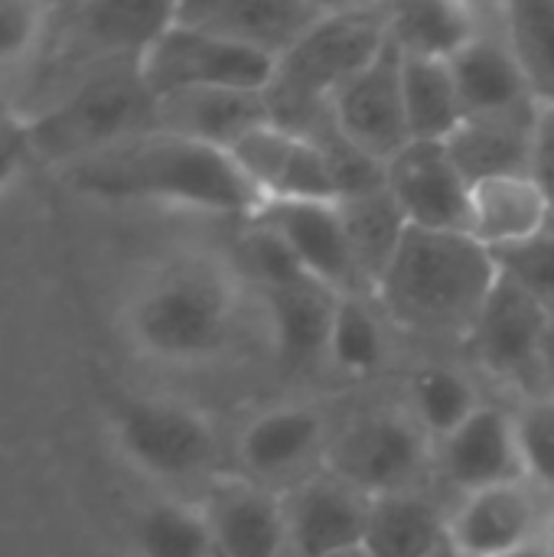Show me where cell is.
Returning <instances> with one entry per match:
<instances>
[{
  "label": "cell",
  "instance_id": "39",
  "mask_svg": "<svg viewBox=\"0 0 554 557\" xmlns=\"http://www.w3.org/2000/svg\"><path fill=\"white\" fill-rule=\"evenodd\" d=\"M542 548L554 557V506L545 512V532H542Z\"/></svg>",
  "mask_w": 554,
  "mask_h": 557
},
{
  "label": "cell",
  "instance_id": "28",
  "mask_svg": "<svg viewBox=\"0 0 554 557\" xmlns=\"http://www.w3.org/2000/svg\"><path fill=\"white\" fill-rule=\"evenodd\" d=\"M402 91H405L411 140L444 144L467 121V111L460 104V95L451 75V62L402 55Z\"/></svg>",
  "mask_w": 554,
  "mask_h": 557
},
{
  "label": "cell",
  "instance_id": "36",
  "mask_svg": "<svg viewBox=\"0 0 554 557\" xmlns=\"http://www.w3.org/2000/svg\"><path fill=\"white\" fill-rule=\"evenodd\" d=\"M529 176L539 183L554 212V104H539L532 127V160Z\"/></svg>",
  "mask_w": 554,
  "mask_h": 557
},
{
  "label": "cell",
  "instance_id": "1",
  "mask_svg": "<svg viewBox=\"0 0 554 557\" xmlns=\"http://www.w3.org/2000/svg\"><path fill=\"white\" fill-rule=\"evenodd\" d=\"M59 180L95 202H140L242 219H255L264 206L225 150L157 127L62 166Z\"/></svg>",
  "mask_w": 554,
  "mask_h": 557
},
{
  "label": "cell",
  "instance_id": "19",
  "mask_svg": "<svg viewBox=\"0 0 554 557\" xmlns=\"http://www.w3.org/2000/svg\"><path fill=\"white\" fill-rule=\"evenodd\" d=\"M441 463L447 480L460 486L464 496L526 480L513 414L483 405L470 421L441 441Z\"/></svg>",
  "mask_w": 554,
  "mask_h": 557
},
{
  "label": "cell",
  "instance_id": "41",
  "mask_svg": "<svg viewBox=\"0 0 554 557\" xmlns=\"http://www.w3.org/2000/svg\"><path fill=\"white\" fill-rule=\"evenodd\" d=\"M438 557H460V555H454V552H451V545H447V548H444Z\"/></svg>",
  "mask_w": 554,
  "mask_h": 557
},
{
  "label": "cell",
  "instance_id": "29",
  "mask_svg": "<svg viewBox=\"0 0 554 557\" xmlns=\"http://www.w3.org/2000/svg\"><path fill=\"white\" fill-rule=\"evenodd\" d=\"M503 36L513 46L532 98L554 104V0H522L500 7Z\"/></svg>",
  "mask_w": 554,
  "mask_h": 557
},
{
  "label": "cell",
  "instance_id": "12",
  "mask_svg": "<svg viewBox=\"0 0 554 557\" xmlns=\"http://www.w3.org/2000/svg\"><path fill=\"white\" fill-rule=\"evenodd\" d=\"M255 222L268 225L297 258L304 274L336 297H372L362 281L336 202H264Z\"/></svg>",
  "mask_w": 554,
  "mask_h": 557
},
{
  "label": "cell",
  "instance_id": "30",
  "mask_svg": "<svg viewBox=\"0 0 554 557\" xmlns=\"http://www.w3.org/2000/svg\"><path fill=\"white\" fill-rule=\"evenodd\" d=\"M134 548L140 557H216L202 506L173 499L153 503L134 519Z\"/></svg>",
  "mask_w": 554,
  "mask_h": 557
},
{
  "label": "cell",
  "instance_id": "13",
  "mask_svg": "<svg viewBox=\"0 0 554 557\" xmlns=\"http://www.w3.org/2000/svg\"><path fill=\"white\" fill-rule=\"evenodd\" d=\"M327 3L310 0H186L176 3V23L222 36L268 59L287 55L323 16Z\"/></svg>",
  "mask_w": 554,
  "mask_h": 557
},
{
  "label": "cell",
  "instance_id": "32",
  "mask_svg": "<svg viewBox=\"0 0 554 557\" xmlns=\"http://www.w3.org/2000/svg\"><path fill=\"white\" fill-rule=\"evenodd\" d=\"M327 359L353 379H369L385 366V333L366 304V297H340L333 326H330V343H327Z\"/></svg>",
  "mask_w": 554,
  "mask_h": 557
},
{
  "label": "cell",
  "instance_id": "34",
  "mask_svg": "<svg viewBox=\"0 0 554 557\" xmlns=\"http://www.w3.org/2000/svg\"><path fill=\"white\" fill-rule=\"evenodd\" d=\"M522 476L554 493V398H532L513 414Z\"/></svg>",
  "mask_w": 554,
  "mask_h": 557
},
{
  "label": "cell",
  "instance_id": "31",
  "mask_svg": "<svg viewBox=\"0 0 554 557\" xmlns=\"http://www.w3.org/2000/svg\"><path fill=\"white\" fill-rule=\"evenodd\" d=\"M477 388L470 379L447 366H424L411 379V418L428 437H451L464 421L480 411Z\"/></svg>",
  "mask_w": 554,
  "mask_h": 557
},
{
  "label": "cell",
  "instance_id": "40",
  "mask_svg": "<svg viewBox=\"0 0 554 557\" xmlns=\"http://www.w3.org/2000/svg\"><path fill=\"white\" fill-rule=\"evenodd\" d=\"M506 557H549V552L542 545H532V548H522V552H513V555Z\"/></svg>",
  "mask_w": 554,
  "mask_h": 557
},
{
  "label": "cell",
  "instance_id": "6",
  "mask_svg": "<svg viewBox=\"0 0 554 557\" xmlns=\"http://www.w3.org/2000/svg\"><path fill=\"white\" fill-rule=\"evenodd\" d=\"M114 444L140 473L183 483L212 470L219 441L206 414L170 398H127L114 411Z\"/></svg>",
  "mask_w": 554,
  "mask_h": 557
},
{
  "label": "cell",
  "instance_id": "4",
  "mask_svg": "<svg viewBox=\"0 0 554 557\" xmlns=\"http://www.w3.org/2000/svg\"><path fill=\"white\" fill-rule=\"evenodd\" d=\"M500 264L464 232L408 228L372 297L415 330H467L487 304Z\"/></svg>",
  "mask_w": 554,
  "mask_h": 557
},
{
  "label": "cell",
  "instance_id": "37",
  "mask_svg": "<svg viewBox=\"0 0 554 557\" xmlns=\"http://www.w3.org/2000/svg\"><path fill=\"white\" fill-rule=\"evenodd\" d=\"M26 160H29V150L23 144V134H20V124L16 121H0V196L10 193L23 170H26Z\"/></svg>",
  "mask_w": 554,
  "mask_h": 557
},
{
  "label": "cell",
  "instance_id": "21",
  "mask_svg": "<svg viewBox=\"0 0 554 557\" xmlns=\"http://www.w3.org/2000/svg\"><path fill=\"white\" fill-rule=\"evenodd\" d=\"M552 206L532 176H493L470 186L467 235L487 251L516 248L552 228Z\"/></svg>",
  "mask_w": 554,
  "mask_h": 557
},
{
  "label": "cell",
  "instance_id": "5",
  "mask_svg": "<svg viewBox=\"0 0 554 557\" xmlns=\"http://www.w3.org/2000/svg\"><path fill=\"white\" fill-rule=\"evenodd\" d=\"M389 46V7L349 3L330 13L274 65L268 98L278 124L294 127L362 69H369Z\"/></svg>",
  "mask_w": 554,
  "mask_h": 557
},
{
  "label": "cell",
  "instance_id": "15",
  "mask_svg": "<svg viewBox=\"0 0 554 557\" xmlns=\"http://www.w3.org/2000/svg\"><path fill=\"white\" fill-rule=\"evenodd\" d=\"M545 516L526 480L467 493L447 519V545L460 557H506L542 545Z\"/></svg>",
  "mask_w": 554,
  "mask_h": 557
},
{
  "label": "cell",
  "instance_id": "27",
  "mask_svg": "<svg viewBox=\"0 0 554 557\" xmlns=\"http://www.w3.org/2000/svg\"><path fill=\"white\" fill-rule=\"evenodd\" d=\"M353 261L362 274V281L369 284V290L376 294L382 274L389 271V264L395 261L405 235H408V219L398 209L395 196L382 186L356 193V196H343L336 202Z\"/></svg>",
  "mask_w": 554,
  "mask_h": 557
},
{
  "label": "cell",
  "instance_id": "22",
  "mask_svg": "<svg viewBox=\"0 0 554 557\" xmlns=\"http://www.w3.org/2000/svg\"><path fill=\"white\" fill-rule=\"evenodd\" d=\"M535 111L522 114H490V117H467L447 140V153L467 183L493 180V176H529L532 160V127Z\"/></svg>",
  "mask_w": 554,
  "mask_h": 557
},
{
  "label": "cell",
  "instance_id": "9",
  "mask_svg": "<svg viewBox=\"0 0 554 557\" xmlns=\"http://www.w3.org/2000/svg\"><path fill=\"white\" fill-rule=\"evenodd\" d=\"M176 3L157 0H88L72 7H56L52 36L56 52L78 59L82 72L118 62L140 59L173 23Z\"/></svg>",
  "mask_w": 554,
  "mask_h": 557
},
{
  "label": "cell",
  "instance_id": "11",
  "mask_svg": "<svg viewBox=\"0 0 554 557\" xmlns=\"http://www.w3.org/2000/svg\"><path fill=\"white\" fill-rule=\"evenodd\" d=\"M385 189L411 228L464 232L470 225V183L438 140H411L385 163Z\"/></svg>",
  "mask_w": 554,
  "mask_h": 557
},
{
  "label": "cell",
  "instance_id": "2",
  "mask_svg": "<svg viewBox=\"0 0 554 557\" xmlns=\"http://www.w3.org/2000/svg\"><path fill=\"white\" fill-rule=\"evenodd\" d=\"M242 277L209 251H180L150 268L124 304L131 346L167 366H199L216 359L235 330Z\"/></svg>",
  "mask_w": 554,
  "mask_h": 557
},
{
  "label": "cell",
  "instance_id": "33",
  "mask_svg": "<svg viewBox=\"0 0 554 557\" xmlns=\"http://www.w3.org/2000/svg\"><path fill=\"white\" fill-rule=\"evenodd\" d=\"M56 3L0 0V78L26 72L49 46Z\"/></svg>",
  "mask_w": 554,
  "mask_h": 557
},
{
  "label": "cell",
  "instance_id": "24",
  "mask_svg": "<svg viewBox=\"0 0 554 557\" xmlns=\"http://www.w3.org/2000/svg\"><path fill=\"white\" fill-rule=\"evenodd\" d=\"M327 441L323 414L307 405L261 411L238 437L242 463L258 476H281L304 467Z\"/></svg>",
  "mask_w": 554,
  "mask_h": 557
},
{
  "label": "cell",
  "instance_id": "23",
  "mask_svg": "<svg viewBox=\"0 0 554 557\" xmlns=\"http://www.w3.org/2000/svg\"><path fill=\"white\" fill-rule=\"evenodd\" d=\"M447 548V519L441 509L408 490L369 499L362 557H438Z\"/></svg>",
  "mask_w": 554,
  "mask_h": 557
},
{
  "label": "cell",
  "instance_id": "20",
  "mask_svg": "<svg viewBox=\"0 0 554 557\" xmlns=\"http://www.w3.org/2000/svg\"><path fill=\"white\" fill-rule=\"evenodd\" d=\"M451 75L467 117L522 114L539 108L506 36L480 33L464 52L451 59Z\"/></svg>",
  "mask_w": 554,
  "mask_h": 557
},
{
  "label": "cell",
  "instance_id": "25",
  "mask_svg": "<svg viewBox=\"0 0 554 557\" xmlns=\"http://www.w3.org/2000/svg\"><path fill=\"white\" fill-rule=\"evenodd\" d=\"M336 300L340 297L320 287L317 281H297L264 290L274 346L284 362L307 366L313 359H327Z\"/></svg>",
  "mask_w": 554,
  "mask_h": 557
},
{
  "label": "cell",
  "instance_id": "3",
  "mask_svg": "<svg viewBox=\"0 0 554 557\" xmlns=\"http://www.w3.org/2000/svg\"><path fill=\"white\" fill-rule=\"evenodd\" d=\"M20 124L29 157L72 166L127 137L157 127V98L140 75V59L101 62L82 75L46 108Z\"/></svg>",
  "mask_w": 554,
  "mask_h": 557
},
{
  "label": "cell",
  "instance_id": "16",
  "mask_svg": "<svg viewBox=\"0 0 554 557\" xmlns=\"http://www.w3.org/2000/svg\"><path fill=\"white\" fill-rule=\"evenodd\" d=\"M287 509L291 548L300 557H356L362 552L369 496L327 473L307 480Z\"/></svg>",
  "mask_w": 554,
  "mask_h": 557
},
{
  "label": "cell",
  "instance_id": "26",
  "mask_svg": "<svg viewBox=\"0 0 554 557\" xmlns=\"http://www.w3.org/2000/svg\"><path fill=\"white\" fill-rule=\"evenodd\" d=\"M483 33L480 16L467 3L428 0L389 7V42L405 59L451 62Z\"/></svg>",
  "mask_w": 554,
  "mask_h": 557
},
{
  "label": "cell",
  "instance_id": "8",
  "mask_svg": "<svg viewBox=\"0 0 554 557\" xmlns=\"http://www.w3.org/2000/svg\"><path fill=\"white\" fill-rule=\"evenodd\" d=\"M431 437L415 418L395 411H372L349 424L333 444V476L346 480L369 499L415 490L418 476L431 460Z\"/></svg>",
  "mask_w": 554,
  "mask_h": 557
},
{
  "label": "cell",
  "instance_id": "38",
  "mask_svg": "<svg viewBox=\"0 0 554 557\" xmlns=\"http://www.w3.org/2000/svg\"><path fill=\"white\" fill-rule=\"evenodd\" d=\"M542 366L554 372V310L549 317V333H545V349H542Z\"/></svg>",
  "mask_w": 554,
  "mask_h": 557
},
{
  "label": "cell",
  "instance_id": "10",
  "mask_svg": "<svg viewBox=\"0 0 554 557\" xmlns=\"http://www.w3.org/2000/svg\"><path fill=\"white\" fill-rule=\"evenodd\" d=\"M327 114L333 127L369 160L389 163L411 144L405 91H402V52L389 42L382 55L349 78L330 101Z\"/></svg>",
  "mask_w": 554,
  "mask_h": 557
},
{
  "label": "cell",
  "instance_id": "35",
  "mask_svg": "<svg viewBox=\"0 0 554 557\" xmlns=\"http://www.w3.org/2000/svg\"><path fill=\"white\" fill-rule=\"evenodd\" d=\"M493 258L506 277H513L535 300H542L549 310H554V228H545L542 235L516 248L496 251Z\"/></svg>",
  "mask_w": 554,
  "mask_h": 557
},
{
  "label": "cell",
  "instance_id": "14",
  "mask_svg": "<svg viewBox=\"0 0 554 557\" xmlns=\"http://www.w3.org/2000/svg\"><path fill=\"white\" fill-rule=\"evenodd\" d=\"M549 317L552 310L542 300H535L526 287H519L513 277L500 271L467 336L477 359L490 372L519 379L535 366H542Z\"/></svg>",
  "mask_w": 554,
  "mask_h": 557
},
{
  "label": "cell",
  "instance_id": "7",
  "mask_svg": "<svg viewBox=\"0 0 554 557\" xmlns=\"http://www.w3.org/2000/svg\"><path fill=\"white\" fill-rule=\"evenodd\" d=\"M274 59L235 46L222 36L202 33L186 23L170 29L140 55V75L153 98L196 91V88H258L268 91L274 78Z\"/></svg>",
  "mask_w": 554,
  "mask_h": 557
},
{
  "label": "cell",
  "instance_id": "18",
  "mask_svg": "<svg viewBox=\"0 0 554 557\" xmlns=\"http://www.w3.org/2000/svg\"><path fill=\"white\" fill-rule=\"evenodd\" d=\"M199 506L212 529L216 557H281L291 548L284 503L248 480H216Z\"/></svg>",
  "mask_w": 554,
  "mask_h": 557
},
{
  "label": "cell",
  "instance_id": "17",
  "mask_svg": "<svg viewBox=\"0 0 554 557\" xmlns=\"http://www.w3.org/2000/svg\"><path fill=\"white\" fill-rule=\"evenodd\" d=\"M268 91L258 88H196L157 98V131L232 150L251 131L274 124Z\"/></svg>",
  "mask_w": 554,
  "mask_h": 557
}]
</instances>
